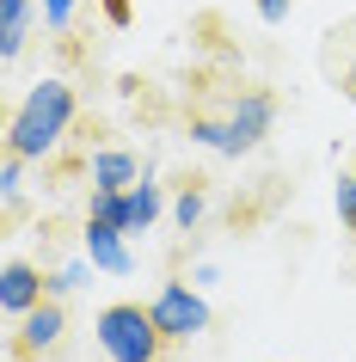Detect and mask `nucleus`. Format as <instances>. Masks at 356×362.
I'll return each mask as SVG.
<instances>
[{"mask_svg": "<svg viewBox=\"0 0 356 362\" xmlns=\"http://www.w3.org/2000/svg\"><path fill=\"white\" fill-rule=\"evenodd\" d=\"M105 19H111V25H130V19H135L130 0H105Z\"/></svg>", "mask_w": 356, "mask_h": 362, "instance_id": "14", "label": "nucleus"}, {"mask_svg": "<svg viewBox=\"0 0 356 362\" xmlns=\"http://www.w3.org/2000/svg\"><path fill=\"white\" fill-rule=\"evenodd\" d=\"M270 117H277L270 93H246L240 105H234V117H227V123L197 117V123H190V135H197V141H209V148H222V153H246V148H258V141H264Z\"/></svg>", "mask_w": 356, "mask_h": 362, "instance_id": "3", "label": "nucleus"}, {"mask_svg": "<svg viewBox=\"0 0 356 362\" xmlns=\"http://www.w3.org/2000/svg\"><path fill=\"white\" fill-rule=\"evenodd\" d=\"M56 332H62V307L56 301H38L31 313H25V344H31V350H50Z\"/></svg>", "mask_w": 356, "mask_h": 362, "instance_id": "9", "label": "nucleus"}, {"mask_svg": "<svg viewBox=\"0 0 356 362\" xmlns=\"http://www.w3.org/2000/svg\"><path fill=\"white\" fill-rule=\"evenodd\" d=\"M160 221V191H154L148 178H135L130 191H123V215H117V228L123 233H148Z\"/></svg>", "mask_w": 356, "mask_h": 362, "instance_id": "7", "label": "nucleus"}, {"mask_svg": "<svg viewBox=\"0 0 356 362\" xmlns=\"http://www.w3.org/2000/svg\"><path fill=\"white\" fill-rule=\"evenodd\" d=\"M154 325H160L166 338H197L209 325V307H203V295H190L185 283H166L154 295Z\"/></svg>", "mask_w": 356, "mask_h": 362, "instance_id": "4", "label": "nucleus"}, {"mask_svg": "<svg viewBox=\"0 0 356 362\" xmlns=\"http://www.w3.org/2000/svg\"><path fill=\"white\" fill-rule=\"evenodd\" d=\"M74 123V93L62 86V80H43V86H31V98H25L19 111H13V129H6V148L25 153V160H43V153L62 141V129Z\"/></svg>", "mask_w": 356, "mask_h": 362, "instance_id": "1", "label": "nucleus"}, {"mask_svg": "<svg viewBox=\"0 0 356 362\" xmlns=\"http://www.w3.org/2000/svg\"><path fill=\"white\" fill-rule=\"evenodd\" d=\"M344 93L356 98V56H350V68H344Z\"/></svg>", "mask_w": 356, "mask_h": 362, "instance_id": "16", "label": "nucleus"}, {"mask_svg": "<svg viewBox=\"0 0 356 362\" xmlns=\"http://www.w3.org/2000/svg\"><path fill=\"white\" fill-rule=\"evenodd\" d=\"M338 215H344V228L356 233V172H338Z\"/></svg>", "mask_w": 356, "mask_h": 362, "instance_id": "11", "label": "nucleus"}, {"mask_svg": "<svg viewBox=\"0 0 356 362\" xmlns=\"http://www.w3.org/2000/svg\"><path fill=\"white\" fill-rule=\"evenodd\" d=\"M86 258H93L98 270L123 276V270H130V246H123V228H117V221H86Z\"/></svg>", "mask_w": 356, "mask_h": 362, "instance_id": "6", "label": "nucleus"}, {"mask_svg": "<svg viewBox=\"0 0 356 362\" xmlns=\"http://www.w3.org/2000/svg\"><path fill=\"white\" fill-rule=\"evenodd\" d=\"M135 178H142V172H135V160H130V153H117V148L93 160V191H130Z\"/></svg>", "mask_w": 356, "mask_h": 362, "instance_id": "8", "label": "nucleus"}, {"mask_svg": "<svg viewBox=\"0 0 356 362\" xmlns=\"http://www.w3.org/2000/svg\"><path fill=\"white\" fill-rule=\"evenodd\" d=\"M160 344H166V332L154 325V307L117 301L98 313V350L111 362H160Z\"/></svg>", "mask_w": 356, "mask_h": 362, "instance_id": "2", "label": "nucleus"}, {"mask_svg": "<svg viewBox=\"0 0 356 362\" xmlns=\"http://www.w3.org/2000/svg\"><path fill=\"white\" fill-rule=\"evenodd\" d=\"M38 301H43V276H38V264L13 258V264L0 270V307H6V313H31Z\"/></svg>", "mask_w": 356, "mask_h": 362, "instance_id": "5", "label": "nucleus"}, {"mask_svg": "<svg viewBox=\"0 0 356 362\" xmlns=\"http://www.w3.org/2000/svg\"><path fill=\"white\" fill-rule=\"evenodd\" d=\"M197 215H203V197H197V191H185V197H178V221H185V228H190Z\"/></svg>", "mask_w": 356, "mask_h": 362, "instance_id": "12", "label": "nucleus"}, {"mask_svg": "<svg viewBox=\"0 0 356 362\" xmlns=\"http://www.w3.org/2000/svg\"><path fill=\"white\" fill-rule=\"evenodd\" d=\"M25 19H31L25 0H0V56L6 62L19 56V43H25Z\"/></svg>", "mask_w": 356, "mask_h": 362, "instance_id": "10", "label": "nucleus"}, {"mask_svg": "<svg viewBox=\"0 0 356 362\" xmlns=\"http://www.w3.org/2000/svg\"><path fill=\"white\" fill-rule=\"evenodd\" d=\"M68 13H74V0H43V19L50 25H68Z\"/></svg>", "mask_w": 356, "mask_h": 362, "instance_id": "13", "label": "nucleus"}, {"mask_svg": "<svg viewBox=\"0 0 356 362\" xmlns=\"http://www.w3.org/2000/svg\"><path fill=\"white\" fill-rule=\"evenodd\" d=\"M258 13H264V19H270V25H277L282 13H289V0H258Z\"/></svg>", "mask_w": 356, "mask_h": 362, "instance_id": "15", "label": "nucleus"}]
</instances>
